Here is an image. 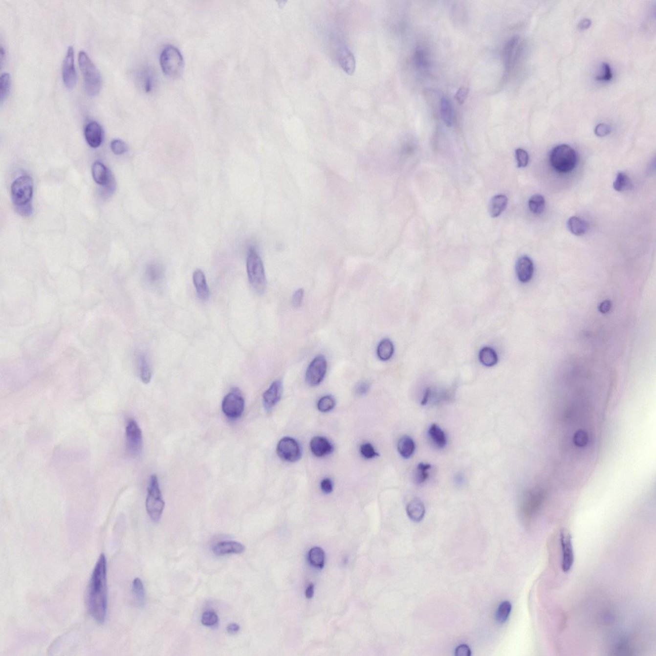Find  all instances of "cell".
Listing matches in <instances>:
<instances>
[{"label": "cell", "mask_w": 656, "mask_h": 656, "mask_svg": "<svg viewBox=\"0 0 656 656\" xmlns=\"http://www.w3.org/2000/svg\"><path fill=\"white\" fill-rule=\"evenodd\" d=\"M311 453L315 457L321 458L330 455L333 451V446L325 437H313L309 443Z\"/></svg>", "instance_id": "17"}, {"label": "cell", "mask_w": 656, "mask_h": 656, "mask_svg": "<svg viewBox=\"0 0 656 656\" xmlns=\"http://www.w3.org/2000/svg\"><path fill=\"white\" fill-rule=\"evenodd\" d=\"M455 656H471V651H470V648L467 645H460L455 650Z\"/></svg>", "instance_id": "51"}, {"label": "cell", "mask_w": 656, "mask_h": 656, "mask_svg": "<svg viewBox=\"0 0 656 656\" xmlns=\"http://www.w3.org/2000/svg\"><path fill=\"white\" fill-rule=\"evenodd\" d=\"M63 78L66 87L72 89L76 83V73L75 66V51L73 46L68 47L64 59Z\"/></svg>", "instance_id": "12"}, {"label": "cell", "mask_w": 656, "mask_h": 656, "mask_svg": "<svg viewBox=\"0 0 656 656\" xmlns=\"http://www.w3.org/2000/svg\"><path fill=\"white\" fill-rule=\"evenodd\" d=\"M340 63L346 72L349 74L353 73L355 67V61L353 55L348 51V49L342 51L340 56Z\"/></svg>", "instance_id": "32"}, {"label": "cell", "mask_w": 656, "mask_h": 656, "mask_svg": "<svg viewBox=\"0 0 656 656\" xmlns=\"http://www.w3.org/2000/svg\"><path fill=\"white\" fill-rule=\"evenodd\" d=\"M88 590V608L90 615L99 624L106 620L107 604V560L102 554L95 566Z\"/></svg>", "instance_id": "1"}, {"label": "cell", "mask_w": 656, "mask_h": 656, "mask_svg": "<svg viewBox=\"0 0 656 656\" xmlns=\"http://www.w3.org/2000/svg\"><path fill=\"white\" fill-rule=\"evenodd\" d=\"M591 21L589 19H584L581 21L578 24V28L580 30H585L590 28L591 26Z\"/></svg>", "instance_id": "54"}, {"label": "cell", "mask_w": 656, "mask_h": 656, "mask_svg": "<svg viewBox=\"0 0 656 656\" xmlns=\"http://www.w3.org/2000/svg\"><path fill=\"white\" fill-rule=\"evenodd\" d=\"M440 113L441 119L445 125L451 127L453 125V111L451 103L447 97L443 96L440 100Z\"/></svg>", "instance_id": "29"}, {"label": "cell", "mask_w": 656, "mask_h": 656, "mask_svg": "<svg viewBox=\"0 0 656 656\" xmlns=\"http://www.w3.org/2000/svg\"><path fill=\"white\" fill-rule=\"evenodd\" d=\"M239 630H240V626L238 624H235V623H232L227 627V631L230 634H237Z\"/></svg>", "instance_id": "53"}, {"label": "cell", "mask_w": 656, "mask_h": 656, "mask_svg": "<svg viewBox=\"0 0 656 656\" xmlns=\"http://www.w3.org/2000/svg\"><path fill=\"white\" fill-rule=\"evenodd\" d=\"M610 132V127L606 124H599L595 129V135L600 137H606V136L609 135Z\"/></svg>", "instance_id": "47"}, {"label": "cell", "mask_w": 656, "mask_h": 656, "mask_svg": "<svg viewBox=\"0 0 656 656\" xmlns=\"http://www.w3.org/2000/svg\"><path fill=\"white\" fill-rule=\"evenodd\" d=\"M10 89V77L9 74L3 73L0 79V102L3 103L9 96Z\"/></svg>", "instance_id": "37"}, {"label": "cell", "mask_w": 656, "mask_h": 656, "mask_svg": "<svg viewBox=\"0 0 656 656\" xmlns=\"http://www.w3.org/2000/svg\"><path fill=\"white\" fill-rule=\"evenodd\" d=\"M406 511L410 519L415 523H418L424 518L426 509L422 501L419 499L416 498L413 499L407 505Z\"/></svg>", "instance_id": "20"}, {"label": "cell", "mask_w": 656, "mask_h": 656, "mask_svg": "<svg viewBox=\"0 0 656 656\" xmlns=\"http://www.w3.org/2000/svg\"><path fill=\"white\" fill-rule=\"evenodd\" d=\"M568 228L569 230L572 234L580 236L587 232L589 229V226L585 220L577 217L573 216L569 219L568 221Z\"/></svg>", "instance_id": "30"}, {"label": "cell", "mask_w": 656, "mask_h": 656, "mask_svg": "<svg viewBox=\"0 0 656 656\" xmlns=\"http://www.w3.org/2000/svg\"><path fill=\"white\" fill-rule=\"evenodd\" d=\"M33 193L34 182L32 178L27 175L18 177L12 183L11 197L16 208L29 205L32 200Z\"/></svg>", "instance_id": "7"}, {"label": "cell", "mask_w": 656, "mask_h": 656, "mask_svg": "<svg viewBox=\"0 0 656 656\" xmlns=\"http://www.w3.org/2000/svg\"><path fill=\"white\" fill-rule=\"evenodd\" d=\"M335 400L331 395H325L321 397L317 403V408L320 412L327 413L331 411L335 408Z\"/></svg>", "instance_id": "40"}, {"label": "cell", "mask_w": 656, "mask_h": 656, "mask_svg": "<svg viewBox=\"0 0 656 656\" xmlns=\"http://www.w3.org/2000/svg\"><path fill=\"white\" fill-rule=\"evenodd\" d=\"M160 65L163 72L169 77L176 78L182 73L184 60L180 51L173 45L163 49L160 55Z\"/></svg>", "instance_id": "4"}, {"label": "cell", "mask_w": 656, "mask_h": 656, "mask_svg": "<svg viewBox=\"0 0 656 656\" xmlns=\"http://www.w3.org/2000/svg\"><path fill=\"white\" fill-rule=\"evenodd\" d=\"M110 148L113 153L117 155H121L128 150L127 144L120 139H115L111 142Z\"/></svg>", "instance_id": "43"}, {"label": "cell", "mask_w": 656, "mask_h": 656, "mask_svg": "<svg viewBox=\"0 0 656 656\" xmlns=\"http://www.w3.org/2000/svg\"><path fill=\"white\" fill-rule=\"evenodd\" d=\"M430 464L420 463L418 464L415 472V481L418 484L424 483L429 477V470L431 469Z\"/></svg>", "instance_id": "39"}, {"label": "cell", "mask_w": 656, "mask_h": 656, "mask_svg": "<svg viewBox=\"0 0 656 656\" xmlns=\"http://www.w3.org/2000/svg\"><path fill=\"white\" fill-rule=\"evenodd\" d=\"M371 389V384L367 381H362L357 385L355 389V393L357 395L362 396L366 395L369 393Z\"/></svg>", "instance_id": "48"}, {"label": "cell", "mask_w": 656, "mask_h": 656, "mask_svg": "<svg viewBox=\"0 0 656 656\" xmlns=\"http://www.w3.org/2000/svg\"><path fill=\"white\" fill-rule=\"evenodd\" d=\"M305 291L303 288L297 290L292 296V305L294 308H298L302 305L304 298Z\"/></svg>", "instance_id": "46"}, {"label": "cell", "mask_w": 656, "mask_h": 656, "mask_svg": "<svg viewBox=\"0 0 656 656\" xmlns=\"http://www.w3.org/2000/svg\"><path fill=\"white\" fill-rule=\"evenodd\" d=\"M546 206V201L541 195H534L529 201V207L531 212L534 214H540L544 212Z\"/></svg>", "instance_id": "35"}, {"label": "cell", "mask_w": 656, "mask_h": 656, "mask_svg": "<svg viewBox=\"0 0 656 656\" xmlns=\"http://www.w3.org/2000/svg\"><path fill=\"white\" fill-rule=\"evenodd\" d=\"M414 61L419 69L426 70L429 66L428 56L426 51L422 48L418 49L414 55Z\"/></svg>", "instance_id": "38"}, {"label": "cell", "mask_w": 656, "mask_h": 656, "mask_svg": "<svg viewBox=\"0 0 656 656\" xmlns=\"http://www.w3.org/2000/svg\"><path fill=\"white\" fill-rule=\"evenodd\" d=\"M561 545L562 549V570L567 572L572 568L574 562V554L572 542V536L567 529H563L560 534Z\"/></svg>", "instance_id": "13"}, {"label": "cell", "mask_w": 656, "mask_h": 656, "mask_svg": "<svg viewBox=\"0 0 656 656\" xmlns=\"http://www.w3.org/2000/svg\"><path fill=\"white\" fill-rule=\"evenodd\" d=\"M327 360L323 355L316 357L309 364L307 368L305 379L311 387H316L324 380L327 372Z\"/></svg>", "instance_id": "9"}, {"label": "cell", "mask_w": 656, "mask_h": 656, "mask_svg": "<svg viewBox=\"0 0 656 656\" xmlns=\"http://www.w3.org/2000/svg\"><path fill=\"white\" fill-rule=\"evenodd\" d=\"M613 187L615 191L618 192H624L629 191L632 188V183L631 179H629L628 175L622 172L618 173L615 180L614 181Z\"/></svg>", "instance_id": "33"}, {"label": "cell", "mask_w": 656, "mask_h": 656, "mask_svg": "<svg viewBox=\"0 0 656 656\" xmlns=\"http://www.w3.org/2000/svg\"><path fill=\"white\" fill-rule=\"evenodd\" d=\"M360 453L366 459H372L379 456L374 447L370 443H364L360 446Z\"/></svg>", "instance_id": "42"}, {"label": "cell", "mask_w": 656, "mask_h": 656, "mask_svg": "<svg viewBox=\"0 0 656 656\" xmlns=\"http://www.w3.org/2000/svg\"><path fill=\"white\" fill-rule=\"evenodd\" d=\"M550 162L552 168L559 173L570 172L576 166V153L566 144L558 146L550 153Z\"/></svg>", "instance_id": "5"}, {"label": "cell", "mask_w": 656, "mask_h": 656, "mask_svg": "<svg viewBox=\"0 0 656 656\" xmlns=\"http://www.w3.org/2000/svg\"><path fill=\"white\" fill-rule=\"evenodd\" d=\"M612 302H611L610 301L606 300L602 301V302L600 303L599 309L602 313H607L608 312H609L611 308H612Z\"/></svg>", "instance_id": "52"}, {"label": "cell", "mask_w": 656, "mask_h": 656, "mask_svg": "<svg viewBox=\"0 0 656 656\" xmlns=\"http://www.w3.org/2000/svg\"><path fill=\"white\" fill-rule=\"evenodd\" d=\"M277 454L284 461L293 463L300 459L302 452L300 444L295 439L284 437L278 442Z\"/></svg>", "instance_id": "10"}, {"label": "cell", "mask_w": 656, "mask_h": 656, "mask_svg": "<svg viewBox=\"0 0 656 656\" xmlns=\"http://www.w3.org/2000/svg\"><path fill=\"white\" fill-rule=\"evenodd\" d=\"M131 593L135 604L139 607L145 604V590L143 583L139 578L134 579L132 583Z\"/></svg>", "instance_id": "28"}, {"label": "cell", "mask_w": 656, "mask_h": 656, "mask_svg": "<svg viewBox=\"0 0 656 656\" xmlns=\"http://www.w3.org/2000/svg\"><path fill=\"white\" fill-rule=\"evenodd\" d=\"M512 606L509 601H504L499 606L496 612V620L499 624L506 622L510 615Z\"/></svg>", "instance_id": "34"}, {"label": "cell", "mask_w": 656, "mask_h": 656, "mask_svg": "<svg viewBox=\"0 0 656 656\" xmlns=\"http://www.w3.org/2000/svg\"><path fill=\"white\" fill-rule=\"evenodd\" d=\"M394 346L391 340L384 338L379 342L377 348V355L379 360L388 361L393 357Z\"/></svg>", "instance_id": "27"}, {"label": "cell", "mask_w": 656, "mask_h": 656, "mask_svg": "<svg viewBox=\"0 0 656 656\" xmlns=\"http://www.w3.org/2000/svg\"><path fill=\"white\" fill-rule=\"evenodd\" d=\"M78 63L84 76L85 89L89 96H96L102 88V76L98 68L84 51L78 54Z\"/></svg>", "instance_id": "2"}, {"label": "cell", "mask_w": 656, "mask_h": 656, "mask_svg": "<svg viewBox=\"0 0 656 656\" xmlns=\"http://www.w3.org/2000/svg\"><path fill=\"white\" fill-rule=\"evenodd\" d=\"M127 449L133 456L141 454L142 449V434L139 425L134 420H130L126 426Z\"/></svg>", "instance_id": "11"}, {"label": "cell", "mask_w": 656, "mask_h": 656, "mask_svg": "<svg viewBox=\"0 0 656 656\" xmlns=\"http://www.w3.org/2000/svg\"><path fill=\"white\" fill-rule=\"evenodd\" d=\"M322 491L326 494H331L333 490V483L329 478H325L321 482Z\"/></svg>", "instance_id": "49"}, {"label": "cell", "mask_w": 656, "mask_h": 656, "mask_svg": "<svg viewBox=\"0 0 656 656\" xmlns=\"http://www.w3.org/2000/svg\"><path fill=\"white\" fill-rule=\"evenodd\" d=\"M138 364H139L140 375L142 382L148 384L152 379V371L149 362L147 358L144 354H140L138 358Z\"/></svg>", "instance_id": "31"}, {"label": "cell", "mask_w": 656, "mask_h": 656, "mask_svg": "<svg viewBox=\"0 0 656 656\" xmlns=\"http://www.w3.org/2000/svg\"><path fill=\"white\" fill-rule=\"evenodd\" d=\"M246 266L251 286L259 294H263L267 286L265 269L261 257L253 247L249 248Z\"/></svg>", "instance_id": "3"}, {"label": "cell", "mask_w": 656, "mask_h": 656, "mask_svg": "<svg viewBox=\"0 0 656 656\" xmlns=\"http://www.w3.org/2000/svg\"><path fill=\"white\" fill-rule=\"evenodd\" d=\"M92 175L95 182L98 185H107L109 183L108 169L103 163L96 162L92 167Z\"/></svg>", "instance_id": "21"}, {"label": "cell", "mask_w": 656, "mask_h": 656, "mask_svg": "<svg viewBox=\"0 0 656 656\" xmlns=\"http://www.w3.org/2000/svg\"><path fill=\"white\" fill-rule=\"evenodd\" d=\"M516 158L517 161V166L519 168H525L527 166L529 162V154L527 152L523 149H517L516 150Z\"/></svg>", "instance_id": "44"}, {"label": "cell", "mask_w": 656, "mask_h": 656, "mask_svg": "<svg viewBox=\"0 0 656 656\" xmlns=\"http://www.w3.org/2000/svg\"><path fill=\"white\" fill-rule=\"evenodd\" d=\"M193 283L199 299L206 301L210 297V290L206 276L201 269H197L193 273Z\"/></svg>", "instance_id": "19"}, {"label": "cell", "mask_w": 656, "mask_h": 656, "mask_svg": "<svg viewBox=\"0 0 656 656\" xmlns=\"http://www.w3.org/2000/svg\"><path fill=\"white\" fill-rule=\"evenodd\" d=\"M219 617L218 614L212 611H208L203 612L201 616V623L203 626L206 627H214L218 624Z\"/></svg>", "instance_id": "41"}, {"label": "cell", "mask_w": 656, "mask_h": 656, "mask_svg": "<svg viewBox=\"0 0 656 656\" xmlns=\"http://www.w3.org/2000/svg\"><path fill=\"white\" fill-rule=\"evenodd\" d=\"M283 383L280 380L274 381L263 394V404L267 411H270L281 399Z\"/></svg>", "instance_id": "14"}, {"label": "cell", "mask_w": 656, "mask_h": 656, "mask_svg": "<svg viewBox=\"0 0 656 656\" xmlns=\"http://www.w3.org/2000/svg\"><path fill=\"white\" fill-rule=\"evenodd\" d=\"M162 269L160 265L153 264L148 266L146 270V277L149 282L155 284L160 282L162 278Z\"/></svg>", "instance_id": "36"}, {"label": "cell", "mask_w": 656, "mask_h": 656, "mask_svg": "<svg viewBox=\"0 0 656 656\" xmlns=\"http://www.w3.org/2000/svg\"><path fill=\"white\" fill-rule=\"evenodd\" d=\"M612 73L610 65L607 63L602 64L601 75L597 76L596 77V80L597 81L608 82L612 80Z\"/></svg>", "instance_id": "45"}, {"label": "cell", "mask_w": 656, "mask_h": 656, "mask_svg": "<svg viewBox=\"0 0 656 656\" xmlns=\"http://www.w3.org/2000/svg\"><path fill=\"white\" fill-rule=\"evenodd\" d=\"M85 137L88 145L91 148L100 147L103 141V129L96 121H92L86 125L84 131Z\"/></svg>", "instance_id": "15"}, {"label": "cell", "mask_w": 656, "mask_h": 656, "mask_svg": "<svg viewBox=\"0 0 656 656\" xmlns=\"http://www.w3.org/2000/svg\"><path fill=\"white\" fill-rule=\"evenodd\" d=\"M308 560L309 564L315 568L323 569L325 562V551L319 547L311 548L308 552Z\"/></svg>", "instance_id": "23"}, {"label": "cell", "mask_w": 656, "mask_h": 656, "mask_svg": "<svg viewBox=\"0 0 656 656\" xmlns=\"http://www.w3.org/2000/svg\"><path fill=\"white\" fill-rule=\"evenodd\" d=\"M516 272L518 279L521 283H527L533 278L534 264L530 258L522 257L516 264Z\"/></svg>", "instance_id": "16"}, {"label": "cell", "mask_w": 656, "mask_h": 656, "mask_svg": "<svg viewBox=\"0 0 656 656\" xmlns=\"http://www.w3.org/2000/svg\"><path fill=\"white\" fill-rule=\"evenodd\" d=\"M415 449V445L414 441L409 436L402 437L398 442V451L404 459H410L414 454Z\"/></svg>", "instance_id": "26"}, {"label": "cell", "mask_w": 656, "mask_h": 656, "mask_svg": "<svg viewBox=\"0 0 656 656\" xmlns=\"http://www.w3.org/2000/svg\"><path fill=\"white\" fill-rule=\"evenodd\" d=\"M479 360L484 366L493 367L498 362V356L494 349L484 347L480 350Z\"/></svg>", "instance_id": "25"}, {"label": "cell", "mask_w": 656, "mask_h": 656, "mask_svg": "<svg viewBox=\"0 0 656 656\" xmlns=\"http://www.w3.org/2000/svg\"><path fill=\"white\" fill-rule=\"evenodd\" d=\"M507 198L504 195H497L492 198L490 203V213L493 218L501 215L506 209Z\"/></svg>", "instance_id": "24"}, {"label": "cell", "mask_w": 656, "mask_h": 656, "mask_svg": "<svg viewBox=\"0 0 656 656\" xmlns=\"http://www.w3.org/2000/svg\"><path fill=\"white\" fill-rule=\"evenodd\" d=\"M165 507L157 476L153 475L150 478L148 495L146 501V508L150 519L154 522L159 521Z\"/></svg>", "instance_id": "6"}, {"label": "cell", "mask_w": 656, "mask_h": 656, "mask_svg": "<svg viewBox=\"0 0 656 656\" xmlns=\"http://www.w3.org/2000/svg\"><path fill=\"white\" fill-rule=\"evenodd\" d=\"M3 57H4V49H3V47L1 46V63H3Z\"/></svg>", "instance_id": "56"}, {"label": "cell", "mask_w": 656, "mask_h": 656, "mask_svg": "<svg viewBox=\"0 0 656 656\" xmlns=\"http://www.w3.org/2000/svg\"><path fill=\"white\" fill-rule=\"evenodd\" d=\"M313 593H314V585H313V584H310L307 587L306 592H305L307 599H311L313 597Z\"/></svg>", "instance_id": "55"}, {"label": "cell", "mask_w": 656, "mask_h": 656, "mask_svg": "<svg viewBox=\"0 0 656 656\" xmlns=\"http://www.w3.org/2000/svg\"><path fill=\"white\" fill-rule=\"evenodd\" d=\"M429 437L433 444L438 449H443L446 446L447 440L445 433L437 424L431 425L428 431Z\"/></svg>", "instance_id": "22"}, {"label": "cell", "mask_w": 656, "mask_h": 656, "mask_svg": "<svg viewBox=\"0 0 656 656\" xmlns=\"http://www.w3.org/2000/svg\"><path fill=\"white\" fill-rule=\"evenodd\" d=\"M468 92H469V90L465 87H461L458 90L457 94L455 95V98L459 104H463L465 102L466 99L467 98Z\"/></svg>", "instance_id": "50"}, {"label": "cell", "mask_w": 656, "mask_h": 656, "mask_svg": "<svg viewBox=\"0 0 656 656\" xmlns=\"http://www.w3.org/2000/svg\"><path fill=\"white\" fill-rule=\"evenodd\" d=\"M245 401L239 389H232L222 400V410L230 419L240 418L244 412Z\"/></svg>", "instance_id": "8"}, {"label": "cell", "mask_w": 656, "mask_h": 656, "mask_svg": "<svg viewBox=\"0 0 656 656\" xmlns=\"http://www.w3.org/2000/svg\"><path fill=\"white\" fill-rule=\"evenodd\" d=\"M245 547L237 542L226 541L219 542L213 547L214 553L217 556H224L230 554H241L244 551Z\"/></svg>", "instance_id": "18"}]
</instances>
